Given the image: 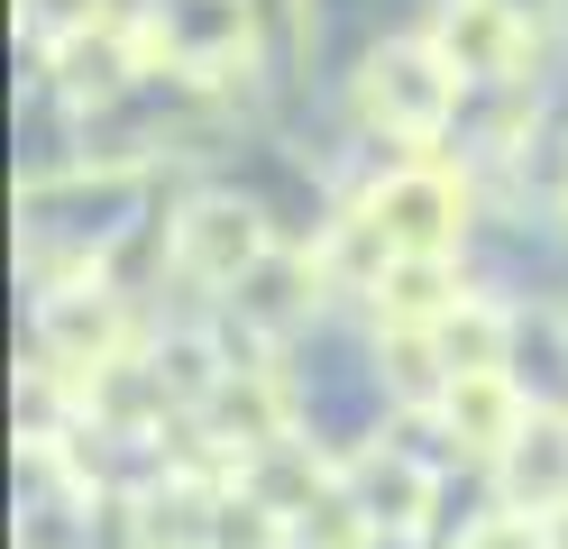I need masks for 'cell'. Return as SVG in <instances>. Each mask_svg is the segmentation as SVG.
I'll list each match as a JSON object with an SVG mask.
<instances>
[{"label": "cell", "mask_w": 568, "mask_h": 549, "mask_svg": "<svg viewBox=\"0 0 568 549\" xmlns=\"http://www.w3.org/2000/svg\"><path fill=\"white\" fill-rule=\"evenodd\" d=\"M348 120H358V138L395 146V156H440L458 120H468V83L440 64V47L422 28H404L376 55L348 64Z\"/></svg>", "instance_id": "obj_1"}, {"label": "cell", "mask_w": 568, "mask_h": 549, "mask_svg": "<svg viewBox=\"0 0 568 549\" xmlns=\"http://www.w3.org/2000/svg\"><path fill=\"white\" fill-rule=\"evenodd\" d=\"M148 73H174L193 92H239L257 55V0H129Z\"/></svg>", "instance_id": "obj_2"}, {"label": "cell", "mask_w": 568, "mask_h": 549, "mask_svg": "<svg viewBox=\"0 0 568 549\" xmlns=\"http://www.w3.org/2000/svg\"><path fill=\"white\" fill-rule=\"evenodd\" d=\"M275 247H284V230L266 220V202L239 193V183H202V193H184L174 220H165V266H174V284L211 293V303H221L247 266H266Z\"/></svg>", "instance_id": "obj_3"}, {"label": "cell", "mask_w": 568, "mask_h": 549, "mask_svg": "<svg viewBox=\"0 0 568 549\" xmlns=\"http://www.w3.org/2000/svg\"><path fill=\"white\" fill-rule=\"evenodd\" d=\"M138 357V321H129V293L111 275H64V284H38V366L92 385L101 366Z\"/></svg>", "instance_id": "obj_4"}, {"label": "cell", "mask_w": 568, "mask_h": 549, "mask_svg": "<svg viewBox=\"0 0 568 549\" xmlns=\"http://www.w3.org/2000/svg\"><path fill=\"white\" fill-rule=\"evenodd\" d=\"M385 238H395V256H458L468 247V174H458L449 156H413V165H385L367 193H358Z\"/></svg>", "instance_id": "obj_5"}, {"label": "cell", "mask_w": 568, "mask_h": 549, "mask_svg": "<svg viewBox=\"0 0 568 549\" xmlns=\"http://www.w3.org/2000/svg\"><path fill=\"white\" fill-rule=\"evenodd\" d=\"M422 37L440 47V64L468 83V101L477 92H523L531 83V37L495 10V0H432V19H422Z\"/></svg>", "instance_id": "obj_6"}, {"label": "cell", "mask_w": 568, "mask_h": 549, "mask_svg": "<svg viewBox=\"0 0 568 549\" xmlns=\"http://www.w3.org/2000/svg\"><path fill=\"white\" fill-rule=\"evenodd\" d=\"M331 486L367 531H422V512H432V458H413L404 439H367V449L339 458Z\"/></svg>", "instance_id": "obj_7"}, {"label": "cell", "mask_w": 568, "mask_h": 549, "mask_svg": "<svg viewBox=\"0 0 568 549\" xmlns=\"http://www.w3.org/2000/svg\"><path fill=\"white\" fill-rule=\"evenodd\" d=\"M531 413H541V403H531V385H523V376H458V385L432 403L440 439H449L458 458H477V467L505 458L514 439L531 430Z\"/></svg>", "instance_id": "obj_8"}, {"label": "cell", "mask_w": 568, "mask_h": 549, "mask_svg": "<svg viewBox=\"0 0 568 549\" xmlns=\"http://www.w3.org/2000/svg\"><path fill=\"white\" fill-rule=\"evenodd\" d=\"M495 495H505L514 512H541V522L568 512V413H559V403H541L531 430L495 458Z\"/></svg>", "instance_id": "obj_9"}, {"label": "cell", "mask_w": 568, "mask_h": 549, "mask_svg": "<svg viewBox=\"0 0 568 549\" xmlns=\"http://www.w3.org/2000/svg\"><path fill=\"white\" fill-rule=\"evenodd\" d=\"M458 549H550V522H541V512L495 504V512H477V522L458 531Z\"/></svg>", "instance_id": "obj_10"}, {"label": "cell", "mask_w": 568, "mask_h": 549, "mask_svg": "<svg viewBox=\"0 0 568 549\" xmlns=\"http://www.w3.org/2000/svg\"><path fill=\"white\" fill-rule=\"evenodd\" d=\"M523 37H550V28H568V0H495Z\"/></svg>", "instance_id": "obj_11"}, {"label": "cell", "mask_w": 568, "mask_h": 549, "mask_svg": "<svg viewBox=\"0 0 568 549\" xmlns=\"http://www.w3.org/2000/svg\"><path fill=\"white\" fill-rule=\"evenodd\" d=\"M550 549H568V512H550Z\"/></svg>", "instance_id": "obj_12"}]
</instances>
